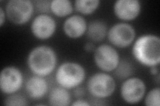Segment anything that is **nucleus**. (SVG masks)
<instances>
[{
    "label": "nucleus",
    "mask_w": 160,
    "mask_h": 106,
    "mask_svg": "<svg viewBox=\"0 0 160 106\" xmlns=\"http://www.w3.org/2000/svg\"><path fill=\"white\" fill-rule=\"evenodd\" d=\"M159 65V64H158ZM158 65L156 66H153V67H150V73H151L152 75H158L159 74V68H158Z\"/></svg>",
    "instance_id": "25"
},
{
    "label": "nucleus",
    "mask_w": 160,
    "mask_h": 106,
    "mask_svg": "<svg viewBox=\"0 0 160 106\" xmlns=\"http://www.w3.org/2000/svg\"><path fill=\"white\" fill-rule=\"evenodd\" d=\"M141 2L138 0H118L113 5L115 15L123 21L136 19L141 12Z\"/></svg>",
    "instance_id": "11"
},
{
    "label": "nucleus",
    "mask_w": 160,
    "mask_h": 106,
    "mask_svg": "<svg viewBox=\"0 0 160 106\" xmlns=\"http://www.w3.org/2000/svg\"><path fill=\"white\" fill-rule=\"evenodd\" d=\"M4 105L8 106L27 105H28V102L26 98L22 95L15 93L8 95L4 101Z\"/></svg>",
    "instance_id": "20"
},
{
    "label": "nucleus",
    "mask_w": 160,
    "mask_h": 106,
    "mask_svg": "<svg viewBox=\"0 0 160 106\" xmlns=\"http://www.w3.org/2000/svg\"><path fill=\"white\" fill-rule=\"evenodd\" d=\"M57 60L56 53L52 47L39 45L30 51L27 63L29 70L34 74L46 77L56 68Z\"/></svg>",
    "instance_id": "2"
},
{
    "label": "nucleus",
    "mask_w": 160,
    "mask_h": 106,
    "mask_svg": "<svg viewBox=\"0 0 160 106\" xmlns=\"http://www.w3.org/2000/svg\"><path fill=\"white\" fill-rule=\"evenodd\" d=\"M71 95L67 89L62 86L53 88L49 95V103L51 105H69L71 104Z\"/></svg>",
    "instance_id": "15"
},
{
    "label": "nucleus",
    "mask_w": 160,
    "mask_h": 106,
    "mask_svg": "<svg viewBox=\"0 0 160 106\" xmlns=\"http://www.w3.org/2000/svg\"><path fill=\"white\" fill-rule=\"evenodd\" d=\"M56 21L47 13H41L35 17L31 24V31L34 37L40 40L49 39L56 30Z\"/></svg>",
    "instance_id": "10"
},
{
    "label": "nucleus",
    "mask_w": 160,
    "mask_h": 106,
    "mask_svg": "<svg viewBox=\"0 0 160 106\" xmlns=\"http://www.w3.org/2000/svg\"><path fill=\"white\" fill-rule=\"evenodd\" d=\"M72 105H81V106H88L90 105L89 103H88L86 100L83 99L82 98H80L76 101H75L73 103L71 104Z\"/></svg>",
    "instance_id": "23"
},
{
    "label": "nucleus",
    "mask_w": 160,
    "mask_h": 106,
    "mask_svg": "<svg viewBox=\"0 0 160 106\" xmlns=\"http://www.w3.org/2000/svg\"><path fill=\"white\" fill-rule=\"evenodd\" d=\"M6 12L2 7H0V26H2L5 22V19H6Z\"/></svg>",
    "instance_id": "24"
},
{
    "label": "nucleus",
    "mask_w": 160,
    "mask_h": 106,
    "mask_svg": "<svg viewBox=\"0 0 160 106\" xmlns=\"http://www.w3.org/2000/svg\"><path fill=\"white\" fill-rule=\"evenodd\" d=\"M146 92V85L138 77L128 78L124 80L120 88L121 96L125 102L136 104L141 101Z\"/></svg>",
    "instance_id": "8"
},
{
    "label": "nucleus",
    "mask_w": 160,
    "mask_h": 106,
    "mask_svg": "<svg viewBox=\"0 0 160 106\" xmlns=\"http://www.w3.org/2000/svg\"><path fill=\"white\" fill-rule=\"evenodd\" d=\"M96 48V45H95L94 43H93L92 41L88 42L87 43L84 44V50L88 53L94 52Z\"/></svg>",
    "instance_id": "22"
},
{
    "label": "nucleus",
    "mask_w": 160,
    "mask_h": 106,
    "mask_svg": "<svg viewBox=\"0 0 160 106\" xmlns=\"http://www.w3.org/2000/svg\"><path fill=\"white\" fill-rule=\"evenodd\" d=\"M93 58L97 67L104 72L113 71L120 61L118 50L108 44H102L96 48Z\"/></svg>",
    "instance_id": "6"
},
{
    "label": "nucleus",
    "mask_w": 160,
    "mask_h": 106,
    "mask_svg": "<svg viewBox=\"0 0 160 106\" xmlns=\"http://www.w3.org/2000/svg\"><path fill=\"white\" fill-rule=\"evenodd\" d=\"M114 75L119 80H126L129 78L133 73L132 64L126 60H120L114 70Z\"/></svg>",
    "instance_id": "18"
},
{
    "label": "nucleus",
    "mask_w": 160,
    "mask_h": 106,
    "mask_svg": "<svg viewBox=\"0 0 160 106\" xmlns=\"http://www.w3.org/2000/svg\"><path fill=\"white\" fill-rule=\"evenodd\" d=\"M136 30L128 23H118L109 29V41L115 47L125 48L129 46L136 38Z\"/></svg>",
    "instance_id": "7"
},
{
    "label": "nucleus",
    "mask_w": 160,
    "mask_h": 106,
    "mask_svg": "<svg viewBox=\"0 0 160 106\" xmlns=\"http://www.w3.org/2000/svg\"><path fill=\"white\" fill-rule=\"evenodd\" d=\"M26 90L31 98L34 99H42L48 92V82L41 76H32L28 80L26 84Z\"/></svg>",
    "instance_id": "13"
},
{
    "label": "nucleus",
    "mask_w": 160,
    "mask_h": 106,
    "mask_svg": "<svg viewBox=\"0 0 160 106\" xmlns=\"http://www.w3.org/2000/svg\"><path fill=\"white\" fill-rule=\"evenodd\" d=\"M33 12L34 5L29 0H10L6 7L8 19L16 25H23L28 22Z\"/></svg>",
    "instance_id": "5"
},
{
    "label": "nucleus",
    "mask_w": 160,
    "mask_h": 106,
    "mask_svg": "<svg viewBox=\"0 0 160 106\" xmlns=\"http://www.w3.org/2000/svg\"><path fill=\"white\" fill-rule=\"evenodd\" d=\"M52 1H38L35 2V6L39 12L42 13H46L51 10L50 6H51Z\"/></svg>",
    "instance_id": "21"
},
{
    "label": "nucleus",
    "mask_w": 160,
    "mask_h": 106,
    "mask_svg": "<svg viewBox=\"0 0 160 106\" xmlns=\"http://www.w3.org/2000/svg\"><path fill=\"white\" fill-rule=\"evenodd\" d=\"M145 104L148 106H159L160 105V88H154L146 95Z\"/></svg>",
    "instance_id": "19"
},
{
    "label": "nucleus",
    "mask_w": 160,
    "mask_h": 106,
    "mask_svg": "<svg viewBox=\"0 0 160 106\" xmlns=\"http://www.w3.org/2000/svg\"><path fill=\"white\" fill-rule=\"evenodd\" d=\"M51 11L58 17H63L73 12V7L69 0H53L51 2Z\"/></svg>",
    "instance_id": "16"
},
{
    "label": "nucleus",
    "mask_w": 160,
    "mask_h": 106,
    "mask_svg": "<svg viewBox=\"0 0 160 106\" xmlns=\"http://www.w3.org/2000/svg\"><path fill=\"white\" fill-rule=\"evenodd\" d=\"M116 87L114 78L106 72L93 74L87 83L89 94L97 99H104L111 96L115 92Z\"/></svg>",
    "instance_id": "4"
},
{
    "label": "nucleus",
    "mask_w": 160,
    "mask_h": 106,
    "mask_svg": "<svg viewBox=\"0 0 160 106\" xmlns=\"http://www.w3.org/2000/svg\"><path fill=\"white\" fill-rule=\"evenodd\" d=\"M108 26L102 20H94L88 25L87 36L93 43H99L106 38L108 35Z\"/></svg>",
    "instance_id": "14"
},
{
    "label": "nucleus",
    "mask_w": 160,
    "mask_h": 106,
    "mask_svg": "<svg viewBox=\"0 0 160 106\" xmlns=\"http://www.w3.org/2000/svg\"><path fill=\"white\" fill-rule=\"evenodd\" d=\"M132 54L140 64L151 67L160 62V39L158 35L146 34L141 35L135 41Z\"/></svg>",
    "instance_id": "1"
},
{
    "label": "nucleus",
    "mask_w": 160,
    "mask_h": 106,
    "mask_svg": "<svg viewBox=\"0 0 160 106\" xmlns=\"http://www.w3.org/2000/svg\"><path fill=\"white\" fill-rule=\"evenodd\" d=\"M86 78V70L82 66L75 62H65L56 72L57 83L63 88L72 89L78 87Z\"/></svg>",
    "instance_id": "3"
},
{
    "label": "nucleus",
    "mask_w": 160,
    "mask_h": 106,
    "mask_svg": "<svg viewBox=\"0 0 160 106\" xmlns=\"http://www.w3.org/2000/svg\"><path fill=\"white\" fill-rule=\"evenodd\" d=\"M88 24L85 18L79 15L68 17L63 24V31L70 39L81 37L87 31Z\"/></svg>",
    "instance_id": "12"
},
{
    "label": "nucleus",
    "mask_w": 160,
    "mask_h": 106,
    "mask_svg": "<svg viewBox=\"0 0 160 106\" xmlns=\"http://www.w3.org/2000/svg\"><path fill=\"white\" fill-rule=\"evenodd\" d=\"M99 0H76L75 8L79 13L89 15L93 13L99 6Z\"/></svg>",
    "instance_id": "17"
},
{
    "label": "nucleus",
    "mask_w": 160,
    "mask_h": 106,
    "mask_svg": "<svg viewBox=\"0 0 160 106\" xmlns=\"http://www.w3.org/2000/svg\"><path fill=\"white\" fill-rule=\"evenodd\" d=\"M23 83V74L13 66L5 67L0 74V88L5 94L16 93Z\"/></svg>",
    "instance_id": "9"
}]
</instances>
